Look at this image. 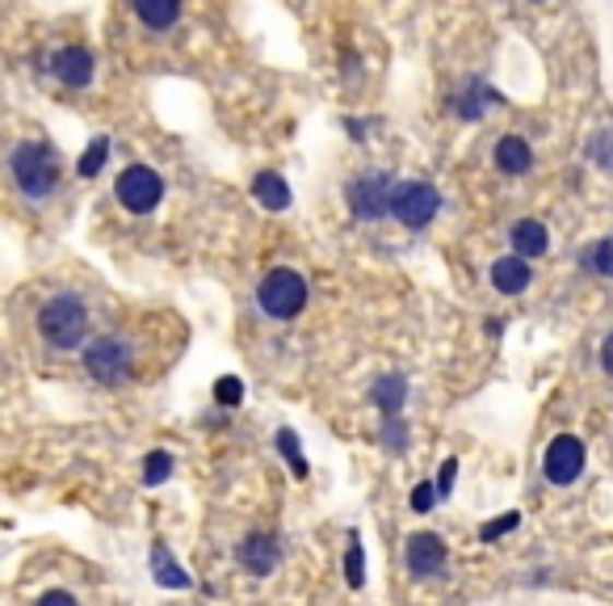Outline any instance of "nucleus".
I'll return each mask as SVG.
<instances>
[{"instance_id": "nucleus-33", "label": "nucleus", "mask_w": 613, "mask_h": 606, "mask_svg": "<svg viewBox=\"0 0 613 606\" xmlns=\"http://www.w3.org/2000/svg\"><path fill=\"white\" fill-rule=\"evenodd\" d=\"M592 156H597V161H601V165H610V168H613V148H610V152H605V148H601V143H592Z\"/></svg>"}, {"instance_id": "nucleus-7", "label": "nucleus", "mask_w": 613, "mask_h": 606, "mask_svg": "<svg viewBox=\"0 0 613 606\" xmlns=\"http://www.w3.org/2000/svg\"><path fill=\"white\" fill-rule=\"evenodd\" d=\"M441 215V190L428 182H396L391 194V220H400L403 228L421 232Z\"/></svg>"}, {"instance_id": "nucleus-15", "label": "nucleus", "mask_w": 613, "mask_h": 606, "mask_svg": "<svg viewBox=\"0 0 613 606\" xmlns=\"http://www.w3.org/2000/svg\"><path fill=\"white\" fill-rule=\"evenodd\" d=\"M508 245L512 253H521V257H542V253H551V228L542 220H517L508 228Z\"/></svg>"}, {"instance_id": "nucleus-28", "label": "nucleus", "mask_w": 613, "mask_h": 606, "mask_svg": "<svg viewBox=\"0 0 613 606\" xmlns=\"http://www.w3.org/2000/svg\"><path fill=\"white\" fill-rule=\"evenodd\" d=\"M437 501H441V493H437V485H433V480H421V485L412 489V510H416V514H428Z\"/></svg>"}, {"instance_id": "nucleus-26", "label": "nucleus", "mask_w": 613, "mask_h": 606, "mask_svg": "<svg viewBox=\"0 0 613 606\" xmlns=\"http://www.w3.org/2000/svg\"><path fill=\"white\" fill-rule=\"evenodd\" d=\"M214 405L219 409H240L244 405V380H236V375H223V380H214Z\"/></svg>"}, {"instance_id": "nucleus-18", "label": "nucleus", "mask_w": 613, "mask_h": 606, "mask_svg": "<svg viewBox=\"0 0 613 606\" xmlns=\"http://www.w3.org/2000/svg\"><path fill=\"white\" fill-rule=\"evenodd\" d=\"M403 400H408V380L400 371H387L370 384V405L378 413H403Z\"/></svg>"}, {"instance_id": "nucleus-10", "label": "nucleus", "mask_w": 613, "mask_h": 606, "mask_svg": "<svg viewBox=\"0 0 613 606\" xmlns=\"http://www.w3.org/2000/svg\"><path fill=\"white\" fill-rule=\"evenodd\" d=\"M47 68L63 89H89L97 77V59L89 47H59V51H51Z\"/></svg>"}, {"instance_id": "nucleus-20", "label": "nucleus", "mask_w": 613, "mask_h": 606, "mask_svg": "<svg viewBox=\"0 0 613 606\" xmlns=\"http://www.w3.org/2000/svg\"><path fill=\"white\" fill-rule=\"evenodd\" d=\"M580 266L601 278H613V236H601L597 245H588L585 253H580Z\"/></svg>"}, {"instance_id": "nucleus-1", "label": "nucleus", "mask_w": 613, "mask_h": 606, "mask_svg": "<svg viewBox=\"0 0 613 606\" xmlns=\"http://www.w3.org/2000/svg\"><path fill=\"white\" fill-rule=\"evenodd\" d=\"M9 173H13V186L26 194L30 202H38V198H51L59 190L63 161H59V152L47 139H22L9 152Z\"/></svg>"}, {"instance_id": "nucleus-32", "label": "nucleus", "mask_w": 613, "mask_h": 606, "mask_svg": "<svg viewBox=\"0 0 613 606\" xmlns=\"http://www.w3.org/2000/svg\"><path fill=\"white\" fill-rule=\"evenodd\" d=\"M345 131L353 139H366V123H357V118H345Z\"/></svg>"}, {"instance_id": "nucleus-24", "label": "nucleus", "mask_w": 613, "mask_h": 606, "mask_svg": "<svg viewBox=\"0 0 613 606\" xmlns=\"http://www.w3.org/2000/svg\"><path fill=\"white\" fill-rule=\"evenodd\" d=\"M278 451H282V459L291 464V471L303 480L307 476V455H303V446H298V434L294 430H278Z\"/></svg>"}, {"instance_id": "nucleus-9", "label": "nucleus", "mask_w": 613, "mask_h": 606, "mask_svg": "<svg viewBox=\"0 0 613 606\" xmlns=\"http://www.w3.org/2000/svg\"><path fill=\"white\" fill-rule=\"evenodd\" d=\"M446 560H450V548H446V539L437 531H416L408 539V548H403V564L416 581L437 578L446 569Z\"/></svg>"}, {"instance_id": "nucleus-23", "label": "nucleus", "mask_w": 613, "mask_h": 606, "mask_svg": "<svg viewBox=\"0 0 613 606\" xmlns=\"http://www.w3.org/2000/svg\"><path fill=\"white\" fill-rule=\"evenodd\" d=\"M345 581H349V590H362V581H366V551H362V539H357V535H349Z\"/></svg>"}, {"instance_id": "nucleus-22", "label": "nucleus", "mask_w": 613, "mask_h": 606, "mask_svg": "<svg viewBox=\"0 0 613 606\" xmlns=\"http://www.w3.org/2000/svg\"><path fill=\"white\" fill-rule=\"evenodd\" d=\"M173 468H177V459H173L168 451H152V455L143 459V485L156 489V485H164V480L173 476Z\"/></svg>"}, {"instance_id": "nucleus-17", "label": "nucleus", "mask_w": 613, "mask_h": 606, "mask_svg": "<svg viewBox=\"0 0 613 606\" xmlns=\"http://www.w3.org/2000/svg\"><path fill=\"white\" fill-rule=\"evenodd\" d=\"M252 198H257L266 211H286L294 202L291 186H286V177H282L278 168H261V173L252 177Z\"/></svg>"}, {"instance_id": "nucleus-3", "label": "nucleus", "mask_w": 613, "mask_h": 606, "mask_svg": "<svg viewBox=\"0 0 613 606\" xmlns=\"http://www.w3.org/2000/svg\"><path fill=\"white\" fill-rule=\"evenodd\" d=\"M81 362H84V375H89L93 384H102V387L127 384L134 371L131 337H122V333H97V337H89L81 346Z\"/></svg>"}, {"instance_id": "nucleus-5", "label": "nucleus", "mask_w": 613, "mask_h": 606, "mask_svg": "<svg viewBox=\"0 0 613 606\" xmlns=\"http://www.w3.org/2000/svg\"><path fill=\"white\" fill-rule=\"evenodd\" d=\"M114 198L131 215H152L164 202V177L152 165H127L114 182Z\"/></svg>"}, {"instance_id": "nucleus-8", "label": "nucleus", "mask_w": 613, "mask_h": 606, "mask_svg": "<svg viewBox=\"0 0 613 606\" xmlns=\"http://www.w3.org/2000/svg\"><path fill=\"white\" fill-rule=\"evenodd\" d=\"M585 464H588L585 442L576 439V434H555L551 446H546V455H542V476L551 485L567 489V485H576L585 476Z\"/></svg>"}, {"instance_id": "nucleus-13", "label": "nucleus", "mask_w": 613, "mask_h": 606, "mask_svg": "<svg viewBox=\"0 0 613 606\" xmlns=\"http://www.w3.org/2000/svg\"><path fill=\"white\" fill-rule=\"evenodd\" d=\"M505 97L496 93V89H487L483 81H467L462 84V93H453L450 97V110L462 118V123H480L483 114L492 110V106H500Z\"/></svg>"}, {"instance_id": "nucleus-27", "label": "nucleus", "mask_w": 613, "mask_h": 606, "mask_svg": "<svg viewBox=\"0 0 613 606\" xmlns=\"http://www.w3.org/2000/svg\"><path fill=\"white\" fill-rule=\"evenodd\" d=\"M517 526H521V514L512 510V514H505V518H492V523L483 526L480 539H483V544H496V539H505L508 531H517Z\"/></svg>"}, {"instance_id": "nucleus-14", "label": "nucleus", "mask_w": 613, "mask_h": 606, "mask_svg": "<svg viewBox=\"0 0 613 606\" xmlns=\"http://www.w3.org/2000/svg\"><path fill=\"white\" fill-rule=\"evenodd\" d=\"M492 165L500 168L505 177H526L533 168V148L526 136H500L492 148Z\"/></svg>"}, {"instance_id": "nucleus-19", "label": "nucleus", "mask_w": 613, "mask_h": 606, "mask_svg": "<svg viewBox=\"0 0 613 606\" xmlns=\"http://www.w3.org/2000/svg\"><path fill=\"white\" fill-rule=\"evenodd\" d=\"M152 578H156V585H164V590H189V573L173 560V551L164 548V544L152 548Z\"/></svg>"}, {"instance_id": "nucleus-31", "label": "nucleus", "mask_w": 613, "mask_h": 606, "mask_svg": "<svg viewBox=\"0 0 613 606\" xmlns=\"http://www.w3.org/2000/svg\"><path fill=\"white\" fill-rule=\"evenodd\" d=\"M43 603H76V598H72L68 590H47V594H43Z\"/></svg>"}, {"instance_id": "nucleus-4", "label": "nucleus", "mask_w": 613, "mask_h": 606, "mask_svg": "<svg viewBox=\"0 0 613 606\" xmlns=\"http://www.w3.org/2000/svg\"><path fill=\"white\" fill-rule=\"evenodd\" d=\"M307 278L298 275L294 266H278L257 282V307L266 312L269 321H294L307 307Z\"/></svg>"}, {"instance_id": "nucleus-25", "label": "nucleus", "mask_w": 613, "mask_h": 606, "mask_svg": "<svg viewBox=\"0 0 613 606\" xmlns=\"http://www.w3.org/2000/svg\"><path fill=\"white\" fill-rule=\"evenodd\" d=\"M382 446L391 455H403L408 451V421L400 413H382Z\"/></svg>"}, {"instance_id": "nucleus-16", "label": "nucleus", "mask_w": 613, "mask_h": 606, "mask_svg": "<svg viewBox=\"0 0 613 606\" xmlns=\"http://www.w3.org/2000/svg\"><path fill=\"white\" fill-rule=\"evenodd\" d=\"M131 9H134V18H139L143 26L164 34V30H173L177 22H181L186 0H131Z\"/></svg>"}, {"instance_id": "nucleus-12", "label": "nucleus", "mask_w": 613, "mask_h": 606, "mask_svg": "<svg viewBox=\"0 0 613 606\" xmlns=\"http://www.w3.org/2000/svg\"><path fill=\"white\" fill-rule=\"evenodd\" d=\"M492 287L500 291V295H521V291H530L533 282V270H530V257H521V253H508V257H496L492 261Z\"/></svg>"}, {"instance_id": "nucleus-30", "label": "nucleus", "mask_w": 613, "mask_h": 606, "mask_svg": "<svg viewBox=\"0 0 613 606\" xmlns=\"http://www.w3.org/2000/svg\"><path fill=\"white\" fill-rule=\"evenodd\" d=\"M601 366H605V375H613V329H610V337L601 341Z\"/></svg>"}, {"instance_id": "nucleus-2", "label": "nucleus", "mask_w": 613, "mask_h": 606, "mask_svg": "<svg viewBox=\"0 0 613 606\" xmlns=\"http://www.w3.org/2000/svg\"><path fill=\"white\" fill-rule=\"evenodd\" d=\"M38 333L51 350H81L89 341V307L81 295L63 291L38 307Z\"/></svg>"}, {"instance_id": "nucleus-29", "label": "nucleus", "mask_w": 613, "mask_h": 606, "mask_svg": "<svg viewBox=\"0 0 613 606\" xmlns=\"http://www.w3.org/2000/svg\"><path fill=\"white\" fill-rule=\"evenodd\" d=\"M453 480H458V459H446L441 471H437V493L450 497L453 493Z\"/></svg>"}, {"instance_id": "nucleus-21", "label": "nucleus", "mask_w": 613, "mask_h": 606, "mask_svg": "<svg viewBox=\"0 0 613 606\" xmlns=\"http://www.w3.org/2000/svg\"><path fill=\"white\" fill-rule=\"evenodd\" d=\"M109 136H97V139H89V148L81 152V161H76V173L81 177H97L102 168H106V161H109Z\"/></svg>"}, {"instance_id": "nucleus-11", "label": "nucleus", "mask_w": 613, "mask_h": 606, "mask_svg": "<svg viewBox=\"0 0 613 606\" xmlns=\"http://www.w3.org/2000/svg\"><path fill=\"white\" fill-rule=\"evenodd\" d=\"M236 560H240L244 573H252V578H269V573L282 564V539H278V535H269V531H252L248 539H240Z\"/></svg>"}, {"instance_id": "nucleus-6", "label": "nucleus", "mask_w": 613, "mask_h": 606, "mask_svg": "<svg viewBox=\"0 0 613 606\" xmlns=\"http://www.w3.org/2000/svg\"><path fill=\"white\" fill-rule=\"evenodd\" d=\"M391 194H396V177L391 173H362V177H353L349 182V211H353V220L362 223H378L391 215Z\"/></svg>"}]
</instances>
